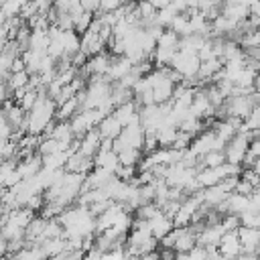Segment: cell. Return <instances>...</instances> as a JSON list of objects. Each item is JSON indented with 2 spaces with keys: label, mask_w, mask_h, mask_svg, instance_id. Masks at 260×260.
Segmentation results:
<instances>
[{
  "label": "cell",
  "mask_w": 260,
  "mask_h": 260,
  "mask_svg": "<svg viewBox=\"0 0 260 260\" xmlns=\"http://www.w3.org/2000/svg\"><path fill=\"white\" fill-rule=\"evenodd\" d=\"M148 2H150V4H152L156 10H162V8H167V6H169L173 0H148Z\"/></svg>",
  "instance_id": "4fadbf2b"
},
{
  "label": "cell",
  "mask_w": 260,
  "mask_h": 260,
  "mask_svg": "<svg viewBox=\"0 0 260 260\" xmlns=\"http://www.w3.org/2000/svg\"><path fill=\"white\" fill-rule=\"evenodd\" d=\"M110 65H112V59L102 51V53H98V55L89 57V59L85 61L83 69H85V73H87V75L95 77V75H106V73H108V69H110Z\"/></svg>",
  "instance_id": "5b68a950"
},
{
  "label": "cell",
  "mask_w": 260,
  "mask_h": 260,
  "mask_svg": "<svg viewBox=\"0 0 260 260\" xmlns=\"http://www.w3.org/2000/svg\"><path fill=\"white\" fill-rule=\"evenodd\" d=\"M20 10H22V4H20L18 0H4V4L0 6V12H2L6 18L20 16Z\"/></svg>",
  "instance_id": "7c38bea8"
},
{
  "label": "cell",
  "mask_w": 260,
  "mask_h": 260,
  "mask_svg": "<svg viewBox=\"0 0 260 260\" xmlns=\"http://www.w3.org/2000/svg\"><path fill=\"white\" fill-rule=\"evenodd\" d=\"M199 160H201V169L203 167H219L221 162H225V154H223V150H211V152L203 154Z\"/></svg>",
  "instance_id": "30bf717a"
},
{
  "label": "cell",
  "mask_w": 260,
  "mask_h": 260,
  "mask_svg": "<svg viewBox=\"0 0 260 260\" xmlns=\"http://www.w3.org/2000/svg\"><path fill=\"white\" fill-rule=\"evenodd\" d=\"M45 2H51V4H53V0H45Z\"/></svg>",
  "instance_id": "e0dca14e"
},
{
  "label": "cell",
  "mask_w": 260,
  "mask_h": 260,
  "mask_svg": "<svg viewBox=\"0 0 260 260\" xmlns=\"http://www.w3.org/2000/svg\"><path fill=\"white\" fill-rule=\"evenodd\" d=\"M250 169H252L254 173H258V175H260V156H256V158L250 162Z\"/></svg>",
  "instance_id": "9a60e30c"
},
{
  "label": "cell",
  "mask_w": 260,
  "mask_h": 260,
  "mask_svg": "<svg viewBox=\"0 0 260 260\" xmlns=\"http://www.w3.org/2000/svg\"><path fill=\"white\" fill-rule=\"evenodd\" d=\"M240 225L244 228H258L260 230V207L250 205L246 211L240 213Z\"/></svg>",
  "instance_id": "ba28073f"
},
{
  "label": "cell",
  "mask_w": 260,
  "mask_h": 260,
  "mask_svg": "<svg viewBox=\"0 0 260 260\" xmlns=\"http://www.w3.org/2000/svg\"><path fill=\"white\" fill-rule=\"evenodd\" d=\"M238 236L244 248V254H256L260 248V230L258 228H238Z\"/></svg>",
  "instance_id": "3957f363"
},
{
  "label": "cell",
  "mask_w": 260,
  "mask_h": 260,
  "mask_svg": "<svg viewBox=\"0 0 260 260\" xmlns=\"http://www.w3.org/2000/svg\"><path fill=\"white\" fill-rule=\"evenodd\" d=\"M73 16V30L75 32H85L89 26H91V22H93V18H95V14L93 12H89V10H81V12H77V14H71Z\"/></svg>",
  "instance_id": "52a82bcc"
},
{
  "label": "cell",
  "mask_w": 260,
  "mask_h": 260,
  "mask_svg": "<svg viewBox=\"0 0 260 260\" xmlns=\"http://www.w3.org/2000/svg\"><path fill=\"white\" fill-rule=\"evenodd\" d=\"M118 158H120V165L136 167V162L140 160V148H124L118 152Z\"/></svg>",
  "instance_id": "8fae6325"
},
{
  "label": "cell",
  "mask_w": 260,
  "mask_h": 260,
  "mask_svg": "<svg viewBox=\"0 0 260 260\" xmlns=\"http://www.w3.org/2000/svg\"><path fill=\"white\" fill-rule=\"evenodd\" d=\"M18 2H20V4L24 6V4H26V2H30V0H18Z\"/></svg>",
  "instance_id": "2e32d148"
},
{
  "label": "cell",
  "mask_w": 260,
  "mask_h": 260,
  "mask_svg": "<svg viewBox=\"0 0 260 260\" xmlns=\"http://www.w3.org/2000/svg\"><path fill=\"white\" fill-rule=\"evenodd\" d=\"M238 39H240V47H244V49H256V47H260V28L244 30Z\"/></svg>",
  "instance_id": "9c48e42d"
},
{
  "label": "cell",
  "mask_w": 260,
  "mask_h": 260,
  "mask_svg": "<svg viewBox=\"0 0 260 260\" xmlns=\"http://www.w3.org/2000/svg\"><path fill=\"white\" fill-rule=\"evenodd\" d=\"M250 14L252 16H260V0H256V2L250 4Z\"/></svg>",
  "instance_id": "5bb4252c"
},
{
  "label": "cell",
  "mask_w": 260,
  "mask_h": 260,
  "mask_svg": "<svg viewBox=\"0 0 260 260\" xmlns=\"http://www.w3.org/2000/svg\"><path fill=\"white\" fill-rule=\"evenodd\" d=\"M242 252H244V248H242L238 230H228V232L221 236V240H219V254L230 260V258L240 256Z\"/></svg>",
  "instance_id": "7a4b0ae2"
},
{
  "label": "cell",
  "mask_w": 260,
  "mask_h": 260,
  "mask_svg": "<svg viewBox=\"0 0 260 260\" xmlns=\"http://www.w3.org/2000/svg\"><path fill=\"white\" fill-rule=\"evenodd\" d=\"M91 167H95L93 156H87V154H83V152H79V150L71 152L69 160L65 162V171H69V173H79V175H85Z\"/></svg>",
  "instance_id": "277c9868"
},
{
  "label": "cell",
  "mask_w": 260,
  "mask_h": 260,
  "mask_svg": "<svg viewBox=\"0 0 260 260\" xmlns=\"http://www.w3.org/2000/svg\"><path fill=\"white\" fill-rule=\"evenodd\" d=\"M250 142H252V132H236V136L230 138L228 144H225V148H223L225 160L228 162H234V165H242L246 160Z\"/></svg>",
  "instance_id": "6da1fadb"
},
{
  "label": "cell",
  "mask_w": 260,
  "mask_h": 260,
  "mask_svg": "<svg viewBox=\"0 0 260 260\" xmlns=\"http://www.w3.org/2000/svg\"><path fill=\"white\" fill-rule=\"evenodd\" d=\"M122 124H120V120L114 116V112L112 114H108V116H104L102 118V122L98 124V130H100V134H102V138H108V140H114V138H118L120 136V132H122Z\"/></svg>",
  "instance_id": "8992f818"
}]
</instances>
